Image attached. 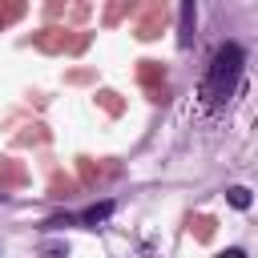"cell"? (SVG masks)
I'll use <instances>...</instances> for the list:
<instances>
[{
	"label": "cell",
	"mask_w": 258,
	"mask_h": 258,
	"mask_svg": "<svg viewBox=\"0 0 258 258\" xmlns=\"http://www.w3.org/2000/svg\"><path fill=\"white\" fill-rule=\"evenodd\" d=\"M238 77H242V48H238V44H222V48L214 52V60H210L206 81H202V101H206V105H222V101L234 93Z\"/></svg>",
	"instance_id": "6da1fadb"
},
{
	"label": "cell",
	"mask_w": 258,
	"mask_h": 258,
	"mask_svg": "<svg viewBox=\"0 0 258 258\" xmlns=\"http://www.w3.org/2000/svg\"><path fill=\"white\" fill-rule=\"evenodd\" d=\"M36 48L56 56V52H85L89 48V32H73V28H60V24H48L44 32H36Z\"/></svg>",
	"instance_id": "7a4b0ae2"
},
{
	"label": "cell",
	"mask_w": 258,
	"mask_h": 258,
	"mask_svg": "<svg viewBox=\"0 0 258 258\" xmlns=\"http://www.w3.org/2000/svg\"><path fill=\"white\" fill-rule=\"evenodd\" d=\"M169 24V0H141V12L133 20V36L137 40H157Z\"/></svg>",
	"instance_id": "3957f363"
},
{
	"label": "cell",
	"mask_w": 258,
	"mask_h": 258,
	"mask_svg": "<svg viewBox=\"0 0 258 258\" xmlns=\"http://www.w3.org/2000/svg\"><path fill=\"white\" fill-rule=\"evenodd\" d=\"M137 81H141V89H145V97L153 105L169 101V81H165V64L161 60H137Z\"/></svg>",
	"instance_id": "277c9868"
},
{
	"label": "cell",
	"mask_w": 258,
	"mask_h": 258,
	"mask_svg": "<svg viewBox=\"0 0 258 258\" xmlns=\"http://www.w3.org/2000/svg\"><path fill=\"white\" fill-rule=\"evenodd\" d=\"M20 185H28V169L20 161H12V157H0V194L4 189H20Z\"/></svg>",
	"instance_id": "5b68a950"
},
{
	"label": "cell",
	"mask_w": 258,
	"mask_h": 258,
	"mask_svg": "<svg viewBox=\"0 0 258 258\" xmlns=\"http://www.w3.org/2000/svg\"><path fill=\"white\" fill-rule=\"evenodd\" d=\"M181 4V20H177V44L189 48L194 44V20H198V4L194 0H177Z\"/></svg>",
	"instance_id": "8992f818"
},
{
	"label": "cell",
	"mask_w": 258,
	"mask_h": 258,
	"mask_svg": "<svg viewBox=\"0 0 258 258\" xmlns=\"http://www.w3.org/2000/svg\"><path fill=\"white\" fill-rule=\"evenodd\" d=\"M129 8H133V0H109V4H105L101 24H105V28H117V24L125 20V12H129Z\"/></svg>",
	"instance_id": "52a82bcc"
},
{
	"label": "cell",
	"mask_w": 258,
	"mask_h": 258,
	"mask_svg": "<svg viewBox=\"0 0 258 258\" xmlns=\"http://www.w3.org/2000/svg\"><path fill=\"white\" fill-rule=\"evenodd\" d=\"M97 105H101L109 117H121V113H125V101H121L113 89H97Z\"/></svg>",
	"instance_id": "ba28073f"
},
{
	"label": "cell",
	"mask_w": 258,
	"mask_h": 258,
	"mask_svg": "<svg viewBox=\"0 0 258 258\" xmlns=\"http://www.w3.org/2000/svg\"><path fill=\"white\" fill-rule=\"evenodd\" d=\"M214 226H218V222H214L210 214H198V218H189V234H194L198 242H210V238H214Z\"/></svg>",
	"instance_id": "9c48e42d"
},
{
	"label": "cell",
	"mask_w": 258,
	"mask_h": 258,
	"mask_svg": "<svg viewBox=\"0 0 258 258\" xmlns=\"http://www.w3.org/2000/svg\"><path fill=\"white\" fill-rule=\"evenodd\" d=\"M77 169H81V181H85V185H97V181L105 177V169H101L93 157H77Z\"/></svg>",
	"instance_id": "30bf717a"
},
{
	"label": "cell",
	"mask_w": 258,
	"mask_h": 258,
	"mask_svg": "<svg viewBox=\"0 0 258 258\" xmlns=\"http://www.w3.org/2000/svg\"><path fill=\"white\" fill-rule=\"evenodd\" d=\"M73 189H77V181H73V177H64V173H52V181H48V194H52V198H69Z\"/></svg>",
	"instance_id": "8fae6325"
},
{
	"label": "cell",
	"mask_w": 258,
	"mask_h": 258,
	"mask_svg": "<svg viewBox=\"0 0 258 258\" xmlns=\"http://www.w3.org/2000/svg\"><path fill=\"white\" fill-rule=\"evenodd\" d=\"M109 214H113V202H101V206L85 210V214H81V222H85V226H97V222H105Z\"/></svg>",
	"instance_id": "7c38bea8"
},
{
	"label": "cell",
	"mask_w": 258,
	"mask_h": 258,
	"mask_svg": "<svg viewBox=\"0 0 258 258\" xmlns=\"http://www.w3.org/2000/svg\"><path fill=\"white\" fill-rule=\"evenodd\" d=\"M226 202L238 206V210H246V206H250V189H246V185H234V189H226Z\"/></svg>",
	"instance_id": "4fadbf2b"
},
{
	"label": "cell",
	"mask_w": 258,
	"mask_h": 258,
	"mask_svg": "<svg viewBox=\"0 0 258 258\" xmlns=\"http://www.w3.org/2000/svg\"><path fill=\"white\" fill-rule=\"evenodd\" d=\"M16 141L20 145H40V141H48V133H44V125H32V133H16Z\"/></svg>",
	"instance_id": "5bb4252c"
},
{
	"label": "cell",
	"mask_w": 258,
	"mask_h": 258,
	"mask_svg": "<svg viewBox=\"0 0 258 258\" xmlns=\"http://www.w3.org/2000/svg\"><path fill=\"white\" fill-rule=\"evenodd\" d=\"M64 8H69V0H44V12H48V20H60V16H64Z\"/></svg>",
	"instance_id": "9a60e30c"
},
{
	"label": "cell",
	"mask_w": 258,
	"mask_h": 258,
	"mask_svg": "<svg viewBox=\"0 0 258 258\" xmlns=\"http://www.w3.org/2000/svg\"><path fill=\"white\" fill-rule=\"evenodd\" d=\"M73 16H77V20H85V16H89V0H77V8H73Z\"/></svg>",
	"instance_id": "2e32d148"
},
{
	"label": "cell",
	"mask_w": 258,
	"mask_h": 258,
	"mask_svg": "<svg viewBox=\"0 0 258 258\" xmlns=\"http://www.w3.org/2000/svg\"><path fill=\"white\" fill-rule=\"evenodd\" d=\"M0 28H8V20H4V12H0Z\"/></svg>",
	"instance_id": "e0dca14e"
}]
</instances>
